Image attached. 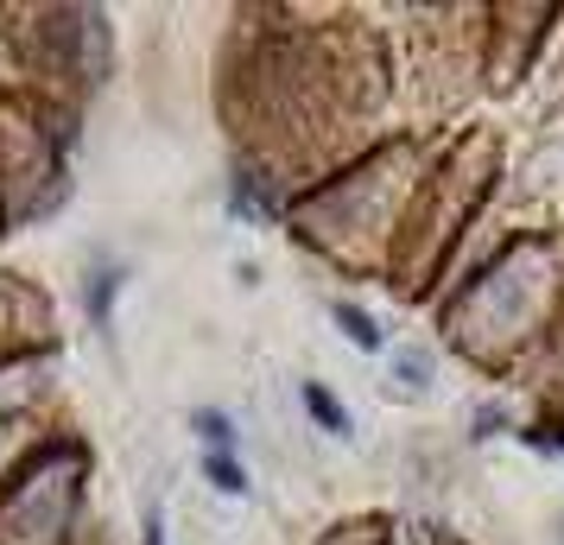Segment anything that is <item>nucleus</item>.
Masks as SVG:
<instances>
[{"label":"nucleus","mask_w":564,"mask_h":545,"mask_svg":"<svg viewBox=\"0 0 564 545\" xmlns=\"http://www.w3.org/2000/svg\"><path fill=\"white\" fill-rule=\"evenodd\" d=\"M197 432L209 438V450H229V438H235L229 418H223V413H197Z\"/></svg>","instance_id":"obj_4"},{"label":"nucleus","mask_w":564,"mask_h":545,"mask_svg":"<svg viewBox=\"0 0 564 545\" xmlns=\"http://www.w3.org/2000/svg\"><path fill=\"white\" fill-rule=\"evenodd\" d=\"M305 406L317 413V425H324V432H349V418H343V406H336V400H330L324 388H317V381H305Z\"/></svg>","instance_id":"obj_3"},{"label":"nucleus","mask_w":564,"mask_h":545,"mask_svg":"<svg viewBox=\"0 0 564 545\" xmlns=\"http://www.w3.org/2000/svg\"><path fill=\"white\" fill-rule=\"evenodd\" d=\"M204 469H209V482H216L223 494H241V489H248V476H241V464H235L229 450H209Z\"/></svg>","instance_id":"obj_2"},{"label":"nucleus","mask_w":564,"mask_h":545,"mask_svg":"<svg viewBox=\"0 0 564 545\" xmlns=\"http://www.w3.org/2000/svg\"><path fill=\"white\" fill-rule=\"evenodd\" d=\"M336 324H343V337L356 342V349H381V330H375V317L356 312V305H336Z\"/></svg>","instance_id":"obj_1"}]
</instances>
